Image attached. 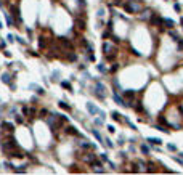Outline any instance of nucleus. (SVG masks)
Instances as JSON below:
<instances>
[{"label":"nucleus","instance_id":"nucleus-14","mask_svg":"<svg viewBox=\"0 0 183 175\" xmlns=\"http://www.w3.org/2000/svg\"><path fill=\"white\" fill-rule=\"evenodd\" d=\"M58 106H60L61 109H64V111H71V106H69V104H66L64 101H60V103H58Z\"/></svg>","mask_w":183,"mask_h":175},{"label":"nucleus","instance_id":"nucleus-7","mask_svg":"<svg viewBox=\"0 0 183 175\" xmlns=\"http://www.w3.org/2000/svg\"><path fill=\"white\" fill-rule=\"evenodd\" d=\"M29 88H31V90H34V92H37L39 95H44V93H45V90H44L42 87L36 85V84H31V85H29Z\"/></svg>","mask_w":183,"mask_h":175},{"label":"nucleus","instance_id":"nucleus-30","mask_svg":"<svg viewBox=\"0 0 183 175\" xmlns=\"http://www.w3.org/2000/svg\"><path fill=\"white\" fill-rule=\"evenodd\" d=\"M177 42H178V48H180V50H183V40H182V39H178Z\"/></svg>","mask_w":183,"mask_h":175},{"label":"nucleus","instance_id":"nucleus-5","mask_svg":"<svg viewBox=\"0 0 183 175\" xmlns=\"http://www.w3.org/2000/svg\"><path fill=\"white\" fill-rule=\"evenodd\" d=\"M10 10H11V11H13V16H15V18H16V21H21V16H19V8L18 7H16V5H11V7H10Z\"/></svg>","mask_w":183,"mask_h":175},{"label":"nucleus","instance_id":"nucleus-9","mask_svg":"<svg viewBox=\"0 0 183 175\" xmlns=\"http://www.w3.org/2000/svg\"><path fill=\"white\" fill-rule=\"evenodd\" d=\"M2 127H3L5 130H8V132H13V130H15V125H13V124H10V122H3V124H2Z\"/></svg>","mask_w":183,"mask_h":175},{"label":"nucleus","instance_id":"nucleus-23","mask_svg":"<svg viewBox=\"0 0 183 175\" xmlns=\"http://www.w3.org/2000/svg\"><path fill=\"white\" fill-rule=\"evenodd\" d=\"M141 151H143V154H149V148L146 145H141Z\"/></svg>","mask_w":183,"mask_h":175},{"label":"nucleus","instance_id":"nucleus-28","mask_svg":"<svg viewBox=\"0 0 183 175\" xmlns=\"http://www.w3.org/2000/svg\"><path fill=\"white\" fill-rule=\"evenodd\" d=\"M15 39H16V37H13L11 34H8V36H7V40H8L10 44H11V42H15Z\"/></svg>","mask_w":183,"mask_h":175},{"label":"nucleus","instance_id":"nucleus-22","mask_svg":"<svg viewBox=\"0 0 183 175\" xmlns=\"http://www.w3.org/2000/svg\"><path fill=\"white\" fill-rule=\"evenodd\" d=\"M61 87H64V88H68V90H71V84L68 82V80H63V82H61Z\"/></svg>","mask_w":183,"mask_h":175},{"label":"nucleus","instance_id":"nucleus-24","mask_svg":"<svg viewBox=\"0 0 183 175\" xmlns=\"http://www.w3.org/2000/svg\"><path fill=\"white\" fill-rule=\"evenodd\" d=\"M3 166L7 167V169H13V170H15V166H13L11 162H8V161H5V162H3Z\"/></svg>","mask_w":183,"mask_h":175},{"label":"nucleus","instance_id":"nucleus-38","mask_svg":"<svg viewBox=\"0 0 183 175\" xmlns=\"http://www.w3.org/2000/svg\"><path fill=\"white\" fill-rule=\"evenodd\" d=\"M40 116H42V117H45V116H47V109H42V111H40Z\"/></svg>","mask_w":183,"mask_h":175},{"label":"nucleus","instance_id":"nucleus-26","mask_svg":"<svg viewBox=\"0 0 183 175\" xmlns=\"http://www.w3.org/2000/svg\"><path fill=\"white\" fill-rule=\"evenodd\" d=\"M96 68H98V71H100V72H106V68H104L103 64H98Z\"/></svg>","mask_w":183,"mask_h":175},{"label":"nucleus","instance_id":"nucleus-39","mask_svg":"<svg viewBox=\"0 0 183 175\" xmlns=\"http://www.w3.org/2000/svg\"><path fill=\"white\" fill-rule=\"evenodd\" d=\"M112 26H114V24H112V19H111V21H108V28H109V31L112 29Z\"/></svg>","mask_w":183,"mask_h":175},{"label":"nucleus","instance_id":"nucleus-25","mask_svg":"<svg viewBox=\"0 0 183 175\" xmlns=\"http://www.w3.org/2000/svg\"><path fill=\"white\" fill-rule=\"evenodd\" d=\"M117 69H119V64H117V63H114V66H111V72H116Z\"/></svg>","mask_w":183,"mask_h":175},{"label":"nucleus","instance_id":"nucleus-40","mask_svg":"<svg viewBox=\"0 0 183 175\" xmlns=\"http://www.w3.org/2000/svg\"><path fill=\"white\" fill-rule=\"evenodd\" d=\"M69 60H71V61H76V60H77V56H76V55H69Z\"/></svg>","mask_w":183,"mask_h":175},{"label":"nucleus","instance_id":"nucleus-36","mask_svg":"<svg viewBox=\"0 0 183 175\" xmlns=\"http://www.w3.org/2000/svg\"><path fill=\"white\" fill-rule=\"evenodd\" d=\"M16 122H18V124H23V117H21V116H16Z\"/></svg>","mask_w":183,"mask_h":175},{"label":"nucleus","instance_id":"nucleus-41","mask_svg":"<svg viewBox=\"0 0 183 175\" xmlns=\"http://www.w3.org/2000/svg\"><path fill=\"white\" fill-rule=\"evenodd\" d=\"M156 129H157V130H161V132H167V129H164V127H161V125H157Z\"/></svg>","mask_w":183,"mask_h":175},{"label":"nucleus","instance_id":"nucleus-42","mask_svg":"<svg viewBox=\"0 0 183 175\" xmlns=\"http://www.w3.org/2000/svg\"><path fill=\"white\" fill-rule=\"evenodd\" d=\"M79 5H80V7H85V0H79Z\"/></svg>","mask_w":183,"mask_h":175},{"label":"nucleus","instance_id":"nucleus-17","mask_svg":"<svg viewBox=\"0 0 183 175\" xmlns=\"http://www.w3.org/2000/svg\"><path fill=\"white\" fill-rule=\"evenodd\" d=\"M92 132H93V135H95V138L98 140L100 143H103V137H101V135H100V132H98V130H92Z\"/></svg>","mask_w":183,"mask_h":175},{"label":"nucleus","instance_id":"nucleus-19","mask_svg":"<svg viewBox=\"0 0 183 175\" xmlns=\"http://www.w3.org/2000/svg\"><path fill=\"white\" fill-rule=\"evenodd\" d=\"M7 23H8V26H15V21H13L11 15H7Z\"/></svg>","mask_w":183,"mask_h":175},{"label":"nucleus","instance_id":"nucleus-43","mask_svg":"<svg viewBox=\"0 0 183 175\" xmlns=\"http://www.w3.org/2000/svg\"><path fill=\"white\" fill-rule=\"evenodd\" d=\"M109 36H111V32H104V34H103V37H104V39H108Z\"/></svg>","mask_w":183,"mask_h":175},{"label":"nucleus","instance_id":"nucleus-4","mask_svg":"<svg viewBox=\"0 0 183 175\" xmlns=\"http://www.w3.org/2000/svg\"><path fill=\"white\" fill-rule=\"evenodd\" d=\"M58 40H60V44H61L63 47H66L68 50H71V48H72V44H71V42H69V40H68L66 37H60Z\"/></svg>","mask_w":183,"mask_h":175},{"label":"nucleus","instance_id":"nucleus-45","mask_svg":"<svg viewBox=\"0 0 183 175\" xmlns=\"http://www.w3.org/2000/svg\"><path fill=\"white\" fill-rule=\"evenodd\" d=\"M180 156H182V157H183V153H180Z\"/></svg>","mask_w":183,"mask_h":175},{"label":"nucleus","instance_id":"nucleus-35","mask_svg":"<svg viewBox=\"0 0 183 175\" xmlns=\"http://www.w3.org/2000/svg\"><path fill=\"white\" fill-rule=\"evenodd\" d=\"M170 36H172V39H174V40H178V36H177L175 32H170Z\"/></svg>","mask_w":183,"mask_h":175},{"label":"nucleus","instance_id":"nucleus-34","mask_svg":"<svg viewBox=\"0 0 183 175\" xmlns=\"http://www.w3.org/2000/svg\"><path fill=\"white\" fill-rule=\"evenodd\" d=\"M174 8H175V11H180V10H182V7H180L178 3H175V5H174Z\"/></svg>","mask_w":183,"mask_h":175},{"label":"nucleus","instance_id":"nucleus-15","mask_svg":"<svg viewBox=\"0 0 183 175\" xmlns=\"http://www.w3.org/2000/svg\"><path fill=\"white\" fill-rule=\"evenodd\" d=\"M39 47H40V48H45L47 47V39L45 37H40V39H39Z\"/></svg>","mask_w":183,"mask_h":175},{"label":"nucleus","instance_id":"nucleus-27","mask_svg":"<svg viewBox=\"0 0 183 175\" xmlns=\"http://www.w3.org/2000/svg\"><path fill=\"white\" fill-rule=\"evenodd\" d=\"M159 122H161V124H164V125H169V124H167V120L164 119V116H159Z\"/></svg>","mask_w":183,"mask_h":175},{"label":"nucleus","instance_id":"nucleus-10","mask_svg":"<svg viewBox=\"0 0 183 175\" xmlns=\"http://www.w3.org/2000/svg\"><path fill=\"white\" fill-rule=\"evenodd\" d=\"M66 132H68L69 135H76V137H79V132L76 130V127H68V129H66Z\"/></svg>","mask_w":183,"mask_h":175},{"label":"nucleus","instance_id":"nucleus-32","mask_svg":"<svg viewBox=\"0 0 183 175\" xmlns=\"http://www.w3.org/2000/svg\"><path fill=\"white\" fill-rule=\"evenodd\" d=\"M108 132H111V133H114V132H116V129H114L112 125H108Z\"/></svg>","mask_w":183,"mask_h":175},{"label":"nucleus","instance_id":"nucleus-1","mask_svg":"<svg viewBox=\"0 0 183 175\" xmlns=\"http://www.w3.org/2000/svg\"><path fill=\"white\" fill-rule=\"evenodd\" d=\"M124 10L127 13H130V15H135V13H138L141 10V5L138 2H135V0H128V2L124 3Z\"/></svg>","mask_w":183,"mask_h":175},{"label":"nucleus","instance_id":"nucleus-16","mask_svg":"<svg viewBox=\"0 0 183 175\" xmlns=\"http://www.w3.org/2000/svg\"><path fill=\"white\" fill-rule=\"evenodd\" d=\"M164 24L167 26V28H174V26H175L174 21H172V19H167V18H164Z\"/></svg>","mask_w":183,"mask_h":175},{"label":"nucleus","instance_id":"nucleus-3","mask_svg":"<svg viewBox=\"0 0 183 175\" xmlns=\"http://www.w3.org/2000/svg\"><path fill=\"white\" fill-rule=\"evenodd\" d=\"M95 88H96V95H98L101 100H103V98L106 96V93H104V85H103V84H100V82H96Z\"/></svg>","mask_w":183,"mask_h":175},{"label":"nucleus","instance_id":"nucleus-31","mask_svg":"<svg viewBox=\"0 0 183 175\" xmlns=\"http://www.w3.org/2000/svg\"><path fill=\"white\" fill-rule=\"evenodd\" d=\"M169 151H177V146H175V145H169Z\"/></svg>","mask_w":183,"mask_h":175},{"label":"nucleus","instance_id":"nucleus-6","mask_svg":"<svg viewBox=\"0 0 183 175\" xmlns=\"http://www.w3.org/2000/svg\"><path fill=\"white\" fill-rule=\"evenodd\" d=\"M149 23L151 24H156V26H159V24H164V19L162 18H159V16H151V19H149Z\"/></svg>","mask_w":183,"mask_h":175},{"label":"nucleus","instance_id":"nucleus-21","mask_svg":"<svg viewBox=\"0 0 183 175\" xmlns=\"http://www.w3.org/2000/svg\"><path fill=\"white\" fill-rule=\"evenodd\" d=\"M2 82L3 84H10V76L8 74H3V76H2Z\"/></svg>","mask_w":183,"mask_h":175},{"label":"nucleus","instance_id":"nucleus-44","mask_svg":"<svg viewBox=\"0 0 183 175\" xmlns=\"http://www.w3.org/2000/svg\"><path fill=\"white\" fill-rule=\"evenodd\" d=\"M0 28H3V26H2V21H0Z\"/></svg>","mask_w":183,"mask_h":175},{"label":"nucleus","instance_id":"nucleus-33","mask_svg":"<svg viewBox=\"0 0 183 175\" xmlns=\"http://www.w3.org/2000/svg\"><path fill=\"white\" fill-rule=\"evenodd\" d=\"M101 161H104V162H108V156H106V154H104V153H103V154H101Z\"/></svg>","mask_w":183,"mask_h":175},{"label":"nucleus","instance_id":"nucleus-11","mask_svg":"<svg viewBox=\"0 0 183 175\" xmlns=\"http://www.w3.org/2000/svg\"><path fill=\"white\" fill-rule=\"evenodd\" d=\"M148 143H149V145H161L162 140L161 138H148Z\"/></svg>","mask_w":183,"mask_h":175},{"label":"nucleus","instance_id":"nucleus-29","mask_svg":"<svg viewBox=\"0 0 183 175\" xmlns=\"http://www.w3.org/2000/svg\"><path fill=\"white\" fill-rule=\"evenodd\" d=\"M135 109H137V111H140V112H143V106H141V104L138 103L137 106H135Z\"/></svg>","mask_w":183,"mask_h":175},{"label":"nucleus","instance_id":"nucleus-13","mask_svg":"<svg viewBox=\"0 0 183 175\" xmlns=\"http://www.w3.org/2000/svg\"><path fill=\"white\" fill-rule=\"evenodd\" d=\"M124 96H127V98L132 100V98L135 96V92H133V90H124Z\"/></svg>","mask_w":183,"mask_h":175},{"label":"nucleus","instance_id":"nucleus-18","mask_svg":"<svg viewBox=\"0 0 183 175\" xmlns=\"http://www.w3.org/2000/svg\"><path fill=\"white\" fill-rule=\"evenodd\" d=\"M119 116H120V114L117 112V111H112V112H111V117H112L114 120H120V117H119Z\"/></svg>","mask_w":183,"mask_h":175},{"label":"nucleus","instance_id":"nucleus-20","mask_svg":"<svg viewBox=\"0 0 183 175\" xmlns=\"http://www.w3.org/2000/svg\"><path fill=\"white\" fill-rule=\"evenodd\" d=\"M85 161H88V162H93V161H95V154H92V153H88V154L85 156Z\"/></svg>","mask_w":183,"mask_h":175},{"label":"nucleus","instance_id":"nucleus-37","mask_svg":"<svg viewBox=\"0 0 183 175\" xmlns=\"http://www.w3.org/2000/svg\"><path fill=\"white\" fill-rule=\"evenodd\" d=\"M16 40H18L19 44H26V42H24V40H23V39H21V37H19V36H16Z\"/></svg>","mask_w":183,"mask_h":175},{"label":"nucleus","instance_id":"nucleus-12","mask_svg":"<svg viewBox=\"0 0 183 175\" xmlns=\"http://www.w3.org/2000/svg\"><path fill=\"white\" fill-rule=\"evenodd\" d=\"M76 24L79 26V29H85V21H84L82 18H77V19H76Z\"/></svg>","mask_w":183,"mask_h":175},{"label":"nucleus","instance_id":"nucleus-8","mask_svg":"<svg viewBox=\"0 0 183 175\" xmlns=\"http://www.w3.org/2000/svg\"><path fill=\"white\" fill-rule=\"evenodd\" d=\"M103 52L108 55V53H111V52H114V48H112V45H111V44L104 42V44H103Z\"/></svg>","mask_w":183,"mask_h":175},{"label":"nucleus","instance_id":"nucleus-2","mask_svg":"<svg viewBox=\"0 0 183 175\" xmlns=\"http://www.w3.org/2000/svg\"><path fill=\"white\" fill-rule=\"evenodd\" d=\"M112 98H114V101L117 103V104L124 106V108H128V106H130L128 103H125V100H122V98H120L119 95H117V92H116V90H114V93H112Z\"/></svg>","mask_w":183,"mask_h":175}]
</instances>
